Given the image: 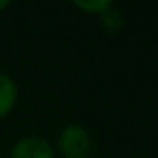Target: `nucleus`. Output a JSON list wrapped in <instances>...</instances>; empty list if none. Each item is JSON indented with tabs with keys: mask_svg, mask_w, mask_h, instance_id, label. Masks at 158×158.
Returning <instances> with one entry per match:
<instances>
[{
	"mask_svg": "<svg viewBox=\"0 0 158 158\" xmlns=\"http://www.w3.org/2000/svg\"><path fill=\"white\" fill-rule=\"evenodd\" d=\"M58 145L65 158H88L91 151V138L84 127L69 125L61 130Z\"/></svg>",
	"mask_w": 158,
	"mask_h": 158,
	"instance_id": "nucleus-1",
	"label": "nucleus"
},
{
	"mask_svg": "<svg viewBox=\"0 0 158 158\" xmlns=\"http://www.w3.org/2000/svg\"><path fill=\"white\" fill-rule=\"evenodd\" d=\"M101 24H102L104 30H108L112 34L119 32L123 28V15H121V11H117L115 8H110L108 11H104L101 15Z\"/></svg>",
	"mask_w": 158,
	"mask_h": 158,
	"instance_id": "nucleus-4",
	"label": "nucleus"
},
{
	"mask_svg": "<svg viewBox=\"0 0 158 158\" xmlns=\"http://www.w3.org/2000/svg\"><path fill=\"white\" fill-rule=\"evenodd\" d=\"M11 158H54V149L47 139L30 136L15 143Z\"/></svg>",
	"mask_w": 158,
	"mask_h": 158,
	"instance_id": "nucleus-2",
	"label": "nucleus"
},
{
	"mask_svg": "<svg viewBox=\"0 0 158 158\" xmlns=\"http://www.w3.org/2000/svg\"><path fill=\"white\" fill-rule=\"evenodd\" d=\"M74 6L78 10H82L86 13H91V15H102L104 11H108L110 8H114L112 2H108V0H99V2H74Z\"/></svg>",
	"mask_w": 158,
	"mask_h": 158,
	"instance_id": "nucleus-5",
	"label": "nucleus"
},
{
	"mask_svg": "<svg viewBox=\"0 0 158 158\" xmlns=\"http://www.w3.org/2000/svg\"><path fill=\"white\" fill-rule=\"evenodd\" d=\"M17 101V86L8 74H0V119L8 115Z\"/></svg>",
	"mask_w": 158,
	"mask_h": 158,
	"instance_id": "nucleus-3",
	"label": "nucleus"
},
{
	"mask_svg": "<svg viewBox=\"0 0 158 158\" xmlns=\"http://www.w3.org/2000/svg\"><path fill=\"white\" fill-rule=\"evenodd\" d=\"M8 6V2H6V0H2V2H0V10H4Z\"/></svg>",
	"mask_w": 158,
	"mask_h": 158,
	"instance_id": "nucleus-6",
	"label": "nucleus"
}]
</instances>
